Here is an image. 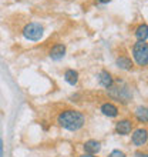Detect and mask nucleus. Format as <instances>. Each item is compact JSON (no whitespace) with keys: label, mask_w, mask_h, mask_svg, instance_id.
<instances>
[{"label":"nucleus","mask_w":148,"mask_h":157,"mask_svg":"<svg viewBox=\"0 0 148 157\" xmlns=\"http://www.w3.org/2000/svg\"><path fill=\"white\" fill-rule=\"evenodd\" d=\"M56 121L64 130L78 132L86 124V116H84V113L77 110V109H66V110H61L57 114Z\"/></svg>","instance_id":"obj_1"},{"label":"nucleus","mask_w":148,"mask_h":157,"mask_svg":"<svg viewBox=\"0 0 148 157\" xmlns=\"http://www.w3.org/2000/svg\"><path fill=\"white\" fill-rule=\"evenodd\" d=\"M108 94L111 99L117 100V101L127 103L128 100H131V89L124 82L118 80V82H114V84L108 89Z\"/></svg>","instance_id":"obj_2"},{"label":"nucleus","mask_w":148,"mask_h":157,"mask_svg":"<svg viewBox=\"0 0 148 157\" xmlns=\"http://www.w3.org/2000/svg\"><path fill=\"white\" fill-rule=\"evenodd\" d=\"M131 54L137 66H140V67L148 66V43L147 41L137 40L132 44Z\"/></svg>","instance_id":"obj_3"},{"label":"nucleus","mask_w":148,"mask_h":157,"mask_svg":"<svg viewBox=\"0 0 148 157\" xmlns=\"http://www.w3.org/2000/svg\"><path fill=\"white\" fill-rule=\"evenodd\" d=\"M23 36H24L27 40L30 41H39L41 37H43V34H44V29H43V26L40 23H37V21H31L29 25H26L23 27Z\"/></svg>","instance_id":"obj_4"},{"label":"nucleus","mask_w":148,"mask_h":157,"mask_svg":"<svg viewBox=\"0 0 148 157\" xmlns=\"http://www.w3.org/2000/svg\"><path fill=\"white\" fill-rule=\"evenodd\" d=\"M148 141V128L145 127H138L135 130H132L131 133V143L135 147H144Z\"/></svg>","instance_id":"obj_5"},{"label":"nucleus","mask_w":148,"mask_h":157,"mask_svg":"<svg viewBox=\"0 0 148 157\" xmlns=\"http://www.w3.org/2000/svg\"><path fill=\"white\" fill-rule=\"evenodd\" d=\"M132 130H134V120L132 119L124 117L115 123V133L120 136H128L132 133Z\"/></svg>","instance_id":"obj_6"},{"label":"nucleus","mask_w":148,"mask_h":157,"mask_svg":"<svg viewBox=\"0 0 148 157\" xmlns=\"http://www.w3.org/2000/svg\"><path fill=\"white\" fill-rule=\"evenodd\" d=\"M100 112L103 113L105 117H110V119H115V117H118L120 114V109L118 106L113 101H104L101 103L100 106Z\"/></svg>","instance_id":"obj_7"},{"label":"nucleus","mask_w":148,"mask_h":157,"mask_svg":"<svg viewBox=\"0 0 148 157\" xmlns=\"http://www.w3.org/2000/svg\"><path fill=\"white\" fill-rule=\"evenodd\" d=\"M97 77H98V83L104 87V89H107V90L114 84V82H115V78L113 77V75H111L108 70H104V69L100 71Z\"/></svg>","instance_id":"obj_8"},{"label":"nucleus","mask_w":148,"mask_h":157,"mask_svg":"<svg viewBox=\"0 0 148 157\" xmlns=\"http://www.w3.org/2000/svg\"><path fill=\"white\" fill-rule=\"evenodd\" d=\"M115 64H117L118 69L125 70V71L132 70V67H134V62L128 56H125V54H120L118 57L115 59Z\"/></svg>","instance_id":"obj_9"},{"label":"nucleus","mask_w":148,"mask_h":157,"mask_svg":"<svg viewBox=\"0 0 148 157\" xmlns=\"http://www.w3.org/2000/svg\"><path fill=\"white\" fill-rule=\"evenodd\" d=\"M83 149H84V153L86 154H93L95 156L97 153H100L101 150V143L98 140H87L84 144H83Z\"/></svg>","instance_id":"obj_10"},{"label":"nucleus","mask_w":148,"mask_h":157,"mask_svg":"<svg viewBox=\"0 0 148 157\" xmlns=\"http://www.w3.org/2000/svg\"><path fill=\"white\" fill-rule=\"evenodd\" d=\"M66 54V46L63 43H56V44L50 49V57L53 60H61Z\"/></svg>","instance_id":"obj_11"},{"label":"nucleus","mask_w":148,"mask_h":157,"mask_svg":"<svg viewBox=\"0 0 148 157\" xmlns=\"http://www.w3.org/2000/svg\"><path fill=\"white\" fill-rule=\"evenodd\" d=\"M134 119L141 124H148V107L138 106L134 112Z\"/></svg>","instance_id":"obj_12"},{"label":"nucleus","mask_w":148,"mask_h":157,"mask_svg":"<svg viewBox=\"0 0 148 157\" xmlns=\"http://www.w3.org/2000/svg\"><path fill=\"white\" fill-rule=\"evenodd\" d=\"M134 36L137 37V40L140 41H147L148 39V25L147 23H140L134 30Z\"/></svg>","instance_id":"obj_13"},{"label":"nucleus","mask_w":148,"mask_h":157,"mask_svg":"<svg viewBox=\"0 0 148 157\" xmlns=\"http://www.w3.org/2000/svg\"><path fill=\"white\" fill-rule=\"evenodd\" d=\"M78 77H80V75H78V71L74 70V69H67V70L64 71V80H66L70 86H76V84H77Z\"/></svg>","instance_id":"obj_14"},{"label":"nucleus","mask_w":148,"mask_h":157,"mask_svg":"<svg viewBox=\"0 0 148 157\" xmlns=\"http://www.w3.org/2000/svg\"><path fill=\"white\" fill-rule=\"evenodd\" d=\"M108 157H127V156H125V153L121 151V150H113V151L108 154Z\"/></svg>","instance_id":"obj_15"},{"label":"nucleus","mask_w":148,"mask_h":157,"mask_svg":"<svg viewBox=\"0 0 148 157\" xmlns=\"http://www.w3.org/2000/svg\"><path fill=\"white\" fill-rule=\"evenodd\" d=\"M132 157H148V151H145V150H137Z\"/></svg>","instance_id":"obj_16"},{"label":"nucleus","mask_w":148,"mask_h":157,"mask_svg":"<svg viewBox=\"0 0 148 157\" xmlns=\"http://www.w3.org/2000/svg\"><path fill=\"white\" fill-rule=\"evenodd\" d=\"M0 157H3V140L0 139Z\"/></svg>","instance_id":"obj_17"},{"label":"nucleus","mask_w":148,"mask_h":157,"mask_svg":"<svg viewBox=\"0 0 148 157\" xmlns=\"http://www.w3.org/2000/svg\"><path fill=\"white\" fill-rule=\"evenodd\" d=\"M97 3H100V4H107V3H110L111 0H95Z\"/></svg>","instance_id":"obj_18"},{"label":"nucleus","mask_w":148,"mask_h":157,"mask_svg":"<svg viewBox=\"0 0 148 157\" xmlns=\"http://www.w3.org/2000/svg\"><path fill=\"white\" fill-rule=\"evenodd\" d=\"M78 157H97V156H93V154H81V156H78Z\"/></svg>","instance_id":"obj_19"}]
</instances>
